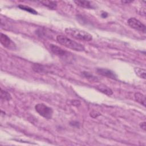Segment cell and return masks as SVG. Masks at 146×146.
Listing matches in <instances>:
<instances>
[{
  "instance_id": "11",
  "label": "cell",
  "mask_w": 146,
  "mask_h": 146,
  "mask_svg": "<svg viewBox=\"0 0 146 146\" xmlns=\"http://www.w3.org/2000/svg\"><path fill=\"white\" fill-rule=\"evenodd\" d=\"M42 3L43 6L48 7L50 9L54 10L56 8L57 6V2L56 1H41L39 2Z\"/></svg>"
},
{
  "instance_id": "1",
  "label": "cell",
  "mask_w": 146,
  "mask_h": 146,
  "mask_svg": "<svg viewBox=\"0 0 146 146\" xmlns=\"http://www.w3.org/2000/svg\"><path fill=\"white\" fill-rule=\"evenodd\" d=\"M56 40L59 44L75 51H83L85 50L83 45L70 39L63 35H58L56 36Z\"/></svg>"
},
{
  "instance_id": "7",
  "label": "cell",
  "mask_w": 146,
  "mask_h": 146,
  "mask_svg": "<svg viewBox=\"0 0 146 146\" xmlns=\"http://www.w3.org/2000/svg\"><path fill=\"white\" fill-rule=\"evenodd\" d=\"M50 48L51 51L55 55L59 56H64L67 55L68 52L65 50L62 49L61 47L53 44H50Z\"/></svg>"
},
{
  "instance_id": "12",
  "label": "cell",
  "mask_w": 146,
  "mask_h": 146,
  "mask_svg": "<svg viewBox=\"0 0 146 146\" xmlns=\"http://www.w3.org/2000/svg\"><path fill=\"white\" fill-rule=\"evenodd\" d=\"M135 72L136 74L140 78L145 79L146 77V71L145 68H140V67H135L134 68Z\"/></svg>"
},
{
  "instance_id": "13",
  "label": "cell",
  "mask_w": 146,
  "mask_h": 146,
  "mask_svg": "<svg viewBox=\"0 0 146 146\" xmlns=\"http://www.w3.org/2000/svg\"><path fill=\"white\" fill-rule=\"evenodd\" d=\"M82 75H83V76H84L86 79H87L90 81H91V82H98L99 80L97 78V77H95V76H94L92 74H91V73H90L88 72L83 71L82 72Z\"/></svg>"
},
{
  "instance_id": "5",
  "label": "cell",
  "mask_w": 146,
  "mask_h": 146,
  "mask_svg": "<svg viewBox=\"0 0 146 146\" xmlns=\"http://www.w3.org/2000/svg\"><path fill=\"white\" fill-rule=\"evenodd\" d=\"M96 71L99 75H100L112 79H117V75L113 71L111 70L104 68H98Z\"/></svg>"
},
{
  "instance_id": "14",
  "label": "cell",
  "mask_w": 146,
  "mask_h": 146,
  "mask_svg": "<svg viewBox=\"0 0 146 146\" xmlns=\"http://www.w3.org/2000/svg\"><path fill=\"white\" fill-rule=\"evenodd\" d=\"M1 99L3 100L9 101L11 99V96L9 92L1 89Z\"/></svg>"
},
{
  "instance_id": "16",
  "label": "cell",
  "mask_w": 146,
  "mask_h": 146,
  "mask_svg": "<svg viewBox=\"0 0 146 146\" xmlns=\"http://www.w3.org/2000/svg\"><path fill=\"white\" fill-rule=\"evenodd\" d=\"M140 128L141 129H143L144 131H145V129H146V125H145V121H143V122H141L139 124Z\"/></svg>"
},
{
  "instance_id": "6",
  "label": "cell",
  "mask_w": 146,
  "mask_h": 146,
  "mask_svg": "<svg viewBox=\"0 0 146 146\" xmlns=\"http://www.w3.org/2000/svg\"><path fill=\"white\" fill-rule=\"evenodd\" d=\"M0 42L5 47L9 49L14 48L15 46L14 42L11 40V39L7 35L3 33L1 34Z\"/></svg>"
},
{
  "instance_id": "8",
  "label": "cell",
  "mask_w": 146,
  "mask_h": 146,
  "mask_svg": "<svg viewBox=\"0 0 146 146\" xmlns=\"http://www.w3.org/2000/svg\"><path fill=\"white\" fill-rule=\"evenodd\" d=\"M74 2L78 6L86 8V9H94V5L92 4V2L88 1H74Z\"/></svg>"
},
{
  "instance_id": "15",
  "label": "cell",
  "mask_w": 146,
  "mask_h": 146,
  "mask_svg": "<svg viewBox=\"0 0 146 146\" xmlns=\"http://www.w3.org/2000/svg\"><path fill=\"white\" fill-rule=\"evenodd\" d=\"M18 7L21 9V10H25L26 11H27L31 14H37V11H35L34 9H33V8L27 6H25V5H19L18 6Z\"/></svg>"
},
{
  "instance_id": "3",
  "label": "cell",
  "mask_w": 146,
  "mask_h": 146,
  "mask_svg": "<svg viewBox=\"0 0 146 146\" xmlns=\"http://www.w3.org/2000/svg\"><path fill=\"white\" fill-rule=\"evenodd\" d=\"M35 111L42 117L50 119L52 117L53 110L43 103H38L35 106Z\"/></svg>"
},
{
  "instance_id": "2",
  "label": "cell",
  "mask_w": 146,
  "mask_h": 146,
  "mask_svg": "<svg viewBox=\"0 0 146 146\" xmlns=\"http://www.w3.org/2000/svg\"><path fill=\"white\" fill-rule=\"evenodd\" d=\"M65 33L68 35L77 40L88 42L92 39V36L88 33L75 28H66Z\"/></svg>"
},
{
  "instance_id": "4",
  "label": "cell",
  "mask_w": 146,
  "mask_h": 146,
  "mask_svg": "<svg viewBox=\"0 0 146 146\" xmlns=\"http://www.w3.org/2000/svg\"><path fill=\"white\" fill-rule=\"evenodd\" d=\"M128 25L132 29L136 30L141 31L144 33L146 32V27L139 20L135 18H130L127 21Z\"/></svg>"
},
{
  "instance_id": "9",
  "label": "cell",
  "mask_w": 146,
  "mask_h": 146,
  "mask_svg": "<svg viewBox=\"0 0 146 146\" xmlns=\"http://www.w3.org/2000/svg\"><path fill=\"white\" fill-rule=\"evenodd\" d=\"M96 88L100 92H101L108 96H110L113 94L112 90L110 88H109L108 87L106 86L104 84H100L97 86L96 87Z\"/></svg>"
},
{
  "instance_id": "17",
  "label": "cell",
  "mask_w": 146,
  "mask_h": 146,
  "mask_svg": "<svg viewBox=\"0 0 146 146\" xmlns=\"http://www.w3.org/2000/svg\"><path fill=\"white\" fill-rule=\"evenodd\" d=\"M121 2L122 3H124V4H127V3H130L133 2V1H121Z\"/></svg>"
},
{
  "instance_id": "10",
  "label": "cell",
  "mask_w": 146,
  "mask_h": 146,
  "mask_svg": "<svg viewBox=\"0 0 146 146\" xmlns=\"http://www.w3.org/2000/svg\"><path fill=\"white\" fill-rule=\"evenodd\" d=\"M135 99V100L140 103V104L143 105V106L145 107L146 103H145V97L144 95H143L140 92H136L134 95Z\"/></svg>"
}]
</instances>
